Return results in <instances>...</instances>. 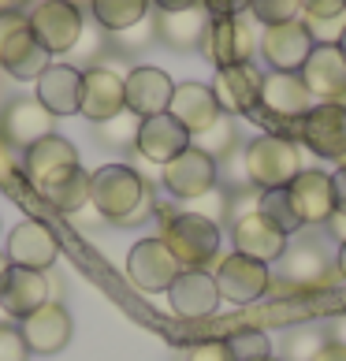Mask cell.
<instances>
[{"instance_id":"obj_1","label":"cell","mask_w":346,"mask_h":361,"mask_svg":"<svg viewBox=\"0 0 346 361\" xmlns=\"http://www.w3.org/2000/svg\"><path fill=\"white\" fill-rule=\"evenodd\" d=\"M89 205L112 224H138L149 212L145 179L130 164H104L89 176Z\"/></svg>"},{"instance_id":"obj_2","label":"cell","mask_w":346,"mask_h":361,"mask_svg":"<svg viewBox=\"0 0 346 361\" xmlns=\"http://www.w3.org/2000/svg\"><path fill=\"white\" fill-rule=\"evenodd\" d=\"M242 168L249 186L257 190H276V186H290L302 171V153L295 138L287 135H257L242 149Z\"/></svg>"},{"instance_id":"obj_3","label":"cell","mask_w":346,"mask_h":361,"mask_svg":"<svg viewBox=\"0 0 346 361\" xmlns=\"http://www.w3.org/2000/svg\"><path fill=\"white\" fill-rule=\"evenodd\" d=\"M164 246L175 253L183 269H209L220 253V224H212L202 212H175L164 220Z\"/></svg>"},{"instance_id":"obj_4","label":"cell","mask_w":346,"mask_h":361,"mask_svg":"<svg viewBox=\"0 0 346 361\" xmlns=\"http://www.w3.org/2000/svg\"><path fill=\"white\" fill-rule=\"evenodd\" d=\"M49 52L30 30L23 11H0V68L19 82H37L49 68Z\"/></svg>"},{"instance_id":"obj_5","label":"cell","mask_w":346,"mask_h":361,"mask_svg":"<svg viewBox=\"0 0 346 361\" xmlns=\"http://www.w3.org/2000/svg\"><path fill=\"white\" fill-rule=\"evenodd\" d=\"M261 45L257 37V23L254 16H231V19H209L205 37H202V52L220 68H235V63H249Z\"/></svg>"},{"instance_id":"obj_6","label":"cell","mask_w":346,"mask_h":361,"mask_svg":"<svg viewBox=\"0 0 346 361\" xmlns=\"http://www.w3.org/2000/svg\"><path fill=\"white\" fill-rule=\"evenodd\" d=\"M335 257L324 250V243L316 238H302V243H287L283 257H279V279L290 290H316V287H331L335 283Z\"/></svg>"},{"instance_id":"obj_7","label":"cell","mask_w":346,"mask_h":361,"mask_svg":"<svg viewBox=\"0 0 346 361\" xmlns=\"http://www.w3.org/2000/svg\"><path fill=\"white\" fill-rule=\"evenodd\" d=\"M305 149L321 160H346V104H313L295 127H290Z\"/></svg>"},{"instance_id":"obj_8","label":"cell","mask_w":346,"mask_h":361,"mask_svg":"<svg viewBox=\"0 0 346 361\" xmlns=\"http://www.w3.org/2000/svg\"><path fill=\"white\" fill-rule=\"evenodd\" d=\"M161 183L179 202H197V197H205L220 183V164L209 153L197 149V145H190V149H183L175 160H168L161 168Z\"/></svg>"},{"instance_id":"obj_9","label":"cell","mask_w":346,"mask_h":361,"mask_svg":"<svg viewBox=\"0 0 346 361\" xmlns=\"http://www.w3.org/2000/svg\"><path fill=\"white\" fill-rule=\"evenodd\" d=\"M26 19H30V30L49 56L75 49L78 37H82V11L71 0H42Z\"/></svg>"},{"instance_id":"obj_10","label":"cell","mask_w":346,"mask_h":361,"mask_svg":"<svg viewBox=\"0 0 346 361\" xmlns=\"http://www.w3.org/2000/svg\"><path fill=\"white\" fill-rule=\"evenodd\" d=\"M298 75L313 104H346V52L339 45H313Z\"/></svg>"},{"instance_id":"obj_11","label":"cell","mask_w":346,"mask_h":361,"mask_svg":"<svg viewBox=\"0 0 346 361\" xmlns=\"http://www.w3.org/2000/svg\"><path fill=\"white\" fill-rule=\"evenodd\" d=\"M183 272V264L175 261V253L164 246V238H142L127 253V279L145 294L168 290L175 283V276Z\"/></svg>"},{"instance_id":"obj_12","label":"cell","mask_w":346,"mask_h":361,"mask_svg":"<svg viewBox=\"0 0 346 361\" xmlns=\"http://www.w3.org/2000/svg\"><path fill=\"white\" fill-rule=\"evenodd\" d=\"M212 279H216L220 298H228V302H235V305L257 302V298H264V294H268V287H272L268 264L246 257V253H228V257L216 264Z\"/></svg>"},{"instance_id":"obj_13","label":"cell","mask_w":346,"mask_h":361,"mask_svg":"<svg viewBox=\"0 0 346 361\" xmlns=\"http://www.w3.org/2000/svg\"><path fill=\"white\" fill-rule=\"evenodd\" d=\"M75 168H82L78 164V149L68 138H60V135H49L42 142H34L30 149L23 153V176H26V183H30L37 194L49 190L56 179L71 176Z\"/></svg>"},{"instance_id":"obj_14","label":"cell","mask_w":346,"mask_h":361,"mask_svg":"<svg viewBox=\"0 0 346 361\" xmlns=\"http://www.w3.org/2000/svg\"><path fill=\"white\" fill-rule=\"evenodd\" d=\"M309 109H313V97H309V90H305L302 75L268 71L261 78V112L257 116L279 119V123H287V130H290Z\"/></svg>"},{"instance_id":"obj_15","label":"cell","mask_w":346,"mask_h":361,"mask_svg":"<svg viewBox=\"0 0 346 361\" xmlns=\"http://www.w3.org/2000/svg\"><path fill=\"white\" fill-rule=\"evenodd\" d=\"M52 123H56V116H52L37 97H19L0 112V142H4L8 149L26 153L34 142L52 135Z\"/></svg>"},{"instance_id":"obj_16","label":"cell","mask_w":346,"mask_h":361,"mask_svg":"<svg viewBox=\"0 0 346 361\" xmlns=\"http://www.w3.org/2000/svg\"><path fill=\"white\" fill-rule=\"evenodd\" d=\"M313 45H316V42H313L309 26H305L302 19H295V23L264 26L257 49H261V56H264V63H268L272 71H290V75H298L302 63L309 60Z\"/></svg>"},{"instance_id":"obj_17","label":"cell","mask_w":346,"mask_h":361,"mask_svg":"<svg viewBox=\"0 0 346 361\" xmlns=\"http://www.w3.org/2000/svg\"><path fill=\"white\" fill-rule=\"evenodd\" d=\"M261 71L254 63H235V68H220L212 78V93L223 116H249L257 119L261 112Z\"/></svg>"},{"instance_id":"obj_18","label":"cell","mask_w":346,"mask_h":361,"mask_svg":"<svg viewBox=\"0 0 346 361\" xmlns=\"http://www.w3.org/2000/svg\"><path fill=\"white\" fill-rule=\"evenodd\" d=\"M60 257V243L52 227L42 220H23L8 235V264H23L34 272H49Z\"/></svg>"},{"instance_id":"obj_19","label":"cell","mask_w":346,"mask_h":361,"mask_svg":"<svg viewBox=\"0 0 346 361\" xmlns=\"http://www.w3.org/2000/svg\"><path fill=\"white\" fill-rule=\"evenodd\" d=\"M49 302V279L45 272L23 269V264H8L0 276V310L11 320H26Z\"/></svg>"},{"instance_id":"obj_20","label":"cell","mask_w":346,"mask_h":361,"mask_svg":"<svg viewBox=\"0 0 346 361\" xmlns=\"http://www.w3.org/2000/svg\"><path fill=\"white\" fill-rule=\"evenodd\" d=\"M231 243H235V253H246V257H254L261 264H276L279 257H283L290 235H283L279 227H272L257 209H249V212H242V216H235Z\"/></svg>"},{"instance_id":"obj_21","label":"cell","mask_w":346,"mask_h":361,"mask_svg":"<svg viewBox=\"0 0 346 361\" xmlns=\"http://www.w3.org/2000/svg\"><path fill=\"white\" fill-rule=\"evenodd\" d=\"M168 302L175 310V317H183V320H205L220 310L216 279L205 269H183L175 276V283L168 287Z\"/></svg>"},{"instance_id":"obj_22","label":"cell","mask_w":346,"mask_h":361,"mask_svg":"<svg viewBox=\"0 0 346 361\" xmlns=\"http://www.w3.org/2000/svg\"><path fill=\"white\" fill-rule=\"evenodd\" d=\"M19 331H23V343H26L30 354L52 357L71 343V313L56 302H45L37 313L19 320Z\"/></svg>"},{"instance_id":"obj_23","label":"cell","mask_w":346,"mask_h":361,"mask_svg":"<svg viewBox=\"0 0 346 361\" xmlns=\"http://www.w3.org/2000/svg\"><path fill=\"white\" fill-rule=\"evenodd\" d=\"M295 197V209L302 216V227H321L335 216V194H331V171L302 168L295 183L287 186Z\"/></svg>"},{"instance_id":"obj_24","label":"cell","mask_w":346,"mask_h":361,"mask_svg":"<svg viewBox=\"0 0 346 361\" xmlns=\"http://www.w3.org/2000/svg\"><path fill=\"white\" fill-rule=\"evenodd\" d=\"M171 93H175V82H171L168 71H161V68H135L123 78V104H127V112H135L138 119L168 112Z\"/></svg>"},{"instance_id":"obj_25","label":"cell","mask_w":346,"mask_h":361,"mask_svg":"<svg viewBox=\"0 0 346 361\" xmlns=\"http://www.w3.org/2000/svg\"><path fill=\"white\" fill-rule=\"evenodd\" d=\"M135 149L149 160V164L164 168L168 160H175L183 149H190V130H186L175 116H168V112L149 116V119H142V127H138Z\"/></svg>"},{"instance_id":"obj_26","label":"cell","mask_w":346,"mask_h":361,"mask_svg":"<svg viewBox=\"0 0 346 361\" xmlns=\"http://www.w3.org/2000/svg\"><path fill=\"white\" fill-rule=\"evenodd\" d=\"M123 104V78L109 68H89L82 71V101H78V116L89 123H104V119L119 116Z\"/></svg>"},{"instance_id":"obj_27","label":"cell","mask_w":346,"mask_h":361,"mask_svg":"<svg viewBox=\"0 0 346 361\" xmlns=\"http://www.w3.org/2000/svg\"><path fill=\"white\" fill-rule=\"evenodd\" d=\"M168 116H175L179 123L190 130V138H194V135H202V130H209L223 112H220V104H216L212 86H205V82H179L175 93H171Z\"/></svg>"},{"instance_id":"obj_28","label":"cell","mask_w":346,"mask_h":361,"mask_svg":"<svg viewBox=\"0 0 346 361\" xmlns=\"http://www.w3.org/2000/svg\"><path fill=\"white\" fill-rule=\"evenodd\" d=\"M37 101L45 104L52 116H78V101H82V71L71 63H49L37 78Z\"/></svg>"},{"instance_id":"obj_29","label":"cell","mask_w":346,"mask_h":361,"mask_svg":"<svg viewBox=\"0 0 346 361\" xmlns=\"http://www.w3.org/2000/svg\"><path fill=\"white\" fill-rule=\"evenodd\" d=\"M205 26H209V16L202 4L194 8H183V11H161L156 16V37L171 49H202V37H205Z\"/></svg>"},{"instance_id":"obj_30","label":"cell","mask_w":346,"mask_h":361,"mask_svg":"<svg viewBox=\"0 0 346 361\" xmlns=\"http://www.w3.org/2000/svg\"><path fill=\"white\" fill-rule=\"evenodd\" d=\"M42 197L56 209L63 212V216H75L78 209H86L89 205V171L82 168H75L71 176H63L49 186V190H42Z\"/></svg>"},{"instance_id":"obj_31","label":"cell","mask_w":346,"mask_h":361,"mask_svg":"<svg viewBox=\"0 0 346 361\" xmlns=\"http://www.w3.org/2000/svg\"><path fill=\"white\" fill-rule=\"evenodd\" d=\"M145 11H149V0H93V19L112 34L145 23Z\"/></svg>"},{"instance_id":"obj_32","label":"cell","mask_w":346,"mask_h":361,"mask_svg":"<svg viewBox=\"0 0 346 361\" xmlns=\"http://www.w3.org/2000/svg\"><path fill=\"white\" fill-rule=\"evenodd\" d=\"M257 212H261V216L268 220L272 227H279L283 235L302 231V216H298L295 197H290L287 186H276V190H261V194H257Z\"/></svg>"},{"instance_id":"obj_33","label":"cell","mask_w":346,"mask_h":361,"mask_svg":"<svg viewBox=\"0 0 346 361\" xmlns=\"http://www.w3.org/2000/svg\"><path fill=\"white\" fill-rule=\"evenodd\" d=\"M223 346H228L231 361H264V357H272V343L261 328H238L223 339Z\"/></svg>"},{"instance_id":"obj_34","label":"cell","mask_w":346,"mask_h":361,"mask_svg":"<svg viewBox=\"0 0 346 361\" xmlns=\"http://www.w3.org/2000/svg\"><path fill=\"white\" fill-rule=\"evenodd\" d=\"M190 145H197L202 153H209L216 164H220V157H231V153H235V123H231V116H220L209 130L194 135Z\"/></svg>"},{"instance_id":"obj_35","label":"cell","mask_w":346,"mask_h":361,"mask_svg":"<svg viewBox=\"0 0 346 361\" xmlns=\"http://www.w3.org/2000/svg\"><path fill=\"white\" fill-rule=\"evenodd\" d=\"M138 127H142V119L135 112H119L112 119H104V123H97V135L104 145H116V149H123V145H135L138 142Z\"/></svg>"},{"instance_id":"obj_36","label":"cell","mask_w":346,"mask_h":361,"mask_svg":"<svg viewBox=\"0 0 346 361\" xmlns=\"http://www.w3.org/2000/svg\"><path fill=\"white\" fill-rule=\"evenodd\" d=\"M249 16L261 26H279L302 19V0H249Z\"/></svg>"},{"instance_id":"obj_37","label":"cell","mask_w":346,"mask_h":361,"mask_svg":"<svg viewBox=\"0 0 346 361\" xmlns=\"http://www.w3.org/2000/svg\"><path fill=\"white\" fill-rule=\"evenodd\" d=\"M321 346H324L321 331L295 328V331H287V339H283V361H313Z\"/></svg>"},{"instance_id":"obj_38","label":"cell","mask_w":346,"mask_h":361,"mask_svg":"<svg viewBox=\"0 0 346 361\" xmlns=\"http://www.w3.org/2000/svg\"><path fill=\"white\" fill-rule=\"evenodd\" d=\"M30 350L23 343V331L11 324H0V361H26Z\"/></svg>"},{"instance_id":"obj_39","label":"cell","mask_w":346,"mask_h":361,"mask_svg":"<svg viewBox=\"0 0 346 361\" xmlns=\"http://www.w3.org/2000/svg\"><path fill=\"white\" fill-rule=\"evenodd\" d=\"M346 16V0H302V19H339Z\"/></svg>"},{"instance_id":"obj_40","label":"cell","mask_w":346,"mask_h":361,"mask_svg":"<svg viewBox=\"0 0 346 361\" xmlns=\"http://www.w3.org/2000/svg\"><path fill=\"white\" fill-rule=\"evenodd\" d=\"M186 361H231V354L223 346V339H205V343H194L186 350Z\"/></svg>"},{"instance_id":"obj_41","label":"cell","mask_w":346,"mask_h":361,"mask_svg":"<svg viewBox=\"0 0 346 361\" xmlns=\"http://www.w3.org/2000/svg\"><path fill=\"white\" fill-rule=\"evenodd\" d=\"M209 19H231V16H246L249 0H202Z\"/></svg>"},{"instance_id":"obj_42","label":"cell","mask_w":346,"mask_h":361,"mask_svg":"<svg viewBox=\"0 0 346 361\" xmlns=\"http://www.w3.org/2000/svg\"><path fill=\"white\" fill-rule=\"evenodd\" d=\"M331 194H335V212L346 216V160H339V168L331 171Z\"/></svg>"},{"instance_id":"obj_43","label":"cell","mask_w":346,"mask_h":361,"mask_svg":"<svg viewBox=\"0 0 346 361\" xmlns=\"http://www.w3.org/2000/svg\"><path fill=\"white\" fill-rule=\"evenodd\" d=\"M313 361H346V343H339V339H324V346L316 350Z\"/></svg>"},{"instance_id":"obj_44","label":"cell","mask_w":346,"mask_h":361,"mask_svg":"<svg viewBox=\"0 0 346 361\" xmlns=\"http://www.w3.org/2000/svg\"><path fill=\"white\" fill-rule=\"evenodd\" d=\"M161 11H183V8H194V4H202V0H153Z\"/></svg>"},{"instance_id":"obj_45","label":"cell","mask_w":346,"mask_h":361,"mask_svg":"<svg viewBox=\"0 0 346 361\" xmlns=\"http://www.w3.org/2000/svg\"><path fill=\"white\" fill-rule=\"evenodd\" d=\"M324 227H328V231L339 238V243H346V216H339V212H335V216H331V220H328Z\"/></svg>"},{"instance_id":"obj_46","label":"cell","mask_w":346,"mask_h":361,"mask_svg":"<svg viewBox=\"0 0 346 361\" xmlns=\"http://www.w3.org/2000/svg\"><path fill=\"white\" fill-rule=\"evenodd\" d=\"M335 272H339V279H346V243H339V250H335Z\"/></svg>"},{"instance_id":"obj_47","label":"cell","mask_w":346,"mask_h":361,"mask_svg":"<svg viewBox=\"0 0 346 361\" xmlns=\"http://www.w3.org/2000/svg\"><path fill=\"white\" fill-rule=\"evenodd\" d=\"M23 4V0H0V11H16Z\"/></svg>"},{"instance_id":"obj_48","label":"cell","mask_w":346,"mask_h":361,"mask_svg":"<svg viewBox=\"0 0 346 361\" xmlns=\"http://www.w3.org/2000/svg\"><path fill=\"white\" fill-rule=\"evenodd\" d=\"M4 269H8V257H4V253H0V276H4Z\"/></svg>"},{"instance_id":"obj_49","label":"cell","mask_w":346,"mask_h":361,"mask_svg":"<svg viewBox=\"0 0 346 361\" xmlns=\"http://www.w3.org/2000/svg\"><path fill=\"white\" fill-rule=\"evenodd\" d=\"M339 49L346 52V30H342V37H339Z\"/></svg>"},{"instance_id":"obj_50","label":"cell","mask_w":346,"mask_h":361,"mask_svg":"<svg viewBox=\"0 0 346 361\" xmlns=\"http://www.w3.org/2000/svg\"><path fill=\"white\" fill-rule=\"evenodd\" d=\"M264 361H283V357H276V354H272V357H264Z\"/></svg>"}]
</instances>
